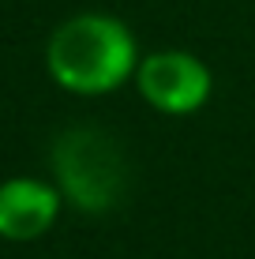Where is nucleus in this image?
I'll return each mask as SVG.
<instances>
[{"mask_svg": "<svg viewBox=\"0 0 255 259\" xmlns=\"http://www.w3.org/2000/svg\"><path fill=\"white\" fill-rule=\"evenodd\" d=\"M131 87L143 98V105H150L158 117L184 120L210 105V98H214V68L191 49L165 46V49L143 53Z\"/></svg>", "mask_w": 255, "mask_h": 259, "instance_id": "3", "label": "nucleus"}, {"mask_svg": "<svg viewBox=\"0 0 255 259\" xmlns=\"http://www.w3.org/2000/svg\"><path fill=\"white\" fill-rule=\"evenodd\" d=\"M143 60L135 30L113 12H75L53 26L45 75L72 98H109L131 87Z\"/></svg>", "mask_w": 255, "mask_h": 259, "instance_id": "1", "label": "nucleus"}, {"mask_svg": "<svg viewBox=\"0 0 255 259\" xmlns=\"http://www.w3.org/2000/svg\"><path fill=\"white\" fill-rule=\"evenodd\" d=\"M64 195L45 177H8L0 181V240L34 244L49 237L64 214Z\"/></svg>", "mask_w": 255, "mask_h": 259, "instance_id": "4", "label": "nucleus"}, {"mask_svg": "<svg viewBox=\"0 0 255 259\" xmlns=\"http://www.w3.org/2000/svg\"><path fill=\"white\" fill-rule=\"evenodd\" d=\"M49 181L79 214H109L128 199L131 165L120 139L98 124H72L49 147Z\"/></svg>", "mask_w": 255, "mask_h": 259, "instance_id": "2", "label": "nucleus"}]
</instances>
